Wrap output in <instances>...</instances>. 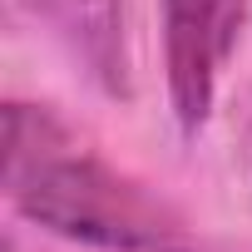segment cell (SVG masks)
Masks as SVG:
<instances>
[{
  "instance_id": "obj_2",
  "label": "cell",
  "mask_w": 252,
  "mask_h": 252,
  "mask_svg": "<svg viewBox=\"0 0 252 252\" xmlns=\"http://www.w3.org/2000/svg\"><path fill=\"white\" fill-rule=\"evenodd\" d=\"M247 0H163L168 30V89L183 129H198L213 104V84L237 45Z\"/></svg>"
},
{
  "instance_id": "obj_1",
  "label": "cell",
  "mask_w": 252,
  "mask_h": 252,
  "mask_svg": "<svg viewBox=\"0 0 252 252\" xmlns=\"http://www.w3.org/2000/svg\"><path fill=\"white\" fill-rule=\"evenodd\" d=\"M10 193L25 218L60 237L109 247V252H188L183 227L94 158L45 154L30 168H10Z\"/></svg>"
}]
</instances>
